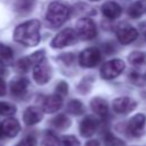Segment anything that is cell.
<instances>
[{"label":"cell","instance_id":"6da1fadb","mask_svg":"<svg viewBox=\"0 0 146 146\" xmlns=\"http://www.w3.org/2000/svg\"><path fill=\"white\" fill-rule=\"evenodd\" d=\"M40 22L31 19L19 24L14 31V40L26 47H34L40 42Z\"/></svg>","mask_w":146,"mask_h":146},{"label":"cell","instance_id":"7a4b0ae2","mask_svg":"<svg viewBox=\"0 0 146 146\" xmlns=\"http://www.w3.org/2000/svg\"><path fill=\"white\" fill-rule=\"evenodd\" d=\"M68 15L70 9L65 3L60 1H52L47 8L46 19L50 26L58 27L68 18Z\"/></svg>","mask_w":146,"mask_h":146},{"label":"cell","instance_id":"3957f363","mask_svg":"<svg viewBox=\"0 0 146 146\" xmlns=\"http://www.w3.org/2000/svg\"><path fill=\"white\" fill-rule=\"evenodd\" d=\"M75 33L82 40H91L97 34V27L94 21L89 17H82L76 22Z\"/></svg>","mask_w":146,"mask_h":146},{"label":"cell","instance_id":"277c9868","mask_svg":"<svg viewBox=\"0 0 146 146\" xmlns=\"http://www.w3.org/2000/svg\"><path fill=\"white\" fill-rule=\"evenodd\" d=\"M102 60V54L100 50L98 48L91 47V48H87L83 51L80 52L79 56V63L82 67H95L97 66Z\"/></svg>","mask_w":146,"mask_h":146},{"label":"cell","instance_id":"5b68a950","mask_svg":"<svg viewBox=\"0 0 146 146\" xmlns=\"http://www.w3.org/2000/svg\"><path fill=\"white\" fill-rule=\"evenodd\" d=\"M124 70V62L121 59H111L104 63L100 67V75L103 79L112 80L120 75Z\"/></svg>","mask_w":146,"mask_h":146},{"label":"cell","instance_id":"8992f818","mask_svg":"<svg viewBox=\"0 0 146 146\" xmlns=\"http://www.w3.org/2000/svg\"><path fill=\"white\" fill-rule=\"evenodd\" d=\"M76 38L78 35L73 29H64L58 34H56V36L51 40V47L56 49H60V48L71 46L75 43Z\"/></svg>","mask_w":146,"mask_h":146},{"label":"cell","instance_id":"52a82bcc","mask_svg":"<svg viewBox=\"0 0 146 146\" xmlns=\"http://www.w3.org/2000/svg\"><path fill=\"white\" fill-rule=\"evenodd\" d=\"M51 78V67L46 59L33 65V79L38 84H46Z\"/></svg>","mask_w":146,"mask_h":146},{"label":"cell","instance_id":"ba28073f","mask_svg":"<svg viewBox=\"0 0 146 146\" xmlns=\"http://www.w3.org/2000/svg\"><path fill=\"white\" fill-rule=\"evenodd\" d=\"M137 107V102L130 97L122 96L117 97L112 103V108L117 114H127L132 112Z\"/></svg>","mask_w":146,"mask_h":146},{"label":"cell","instance_id":"9c48e42d","mask_svg":"<svg viewBox=\"0 0 146 146\" xmlns=\"http://www.w3.org/2000/svg\"><path fill=\"white\" fill-rule=\"evenodd\" d=\"M116 38L122 44H128L138 38V31L133 26L123 23L116 30Z\"/></svg>","mask_w":146,"mask_h":146},{"label":"cell","instance_id":"30bf717a","mask_svg":"<svg viewBox=\"0 0 146 146\" xmlns=\"http://www.w3.org/2000/svg\"><path fill=\"white\" fill-rule=\"evenodd\" d=\"M145 123H146L145 115L141 114V113L136 114L132 117H130V120L128 121V123H127V131L129 132V135H131L133 137H139L144 132Z\"/></svg>","mask_w":146,"mask_h":146},{"label":"cell","instance_id":"8fae6325","mask_svg":"<svg viewBox=\"0 0 146 146\" xmlns=\"http://www.w3.org/2000/svg\"><path fill=\"white\" fill-rule=\"evenodd\" d=\"M99 120L96 116L88 115L80 122V133L83 137H91L98 129Z\"/></svg>","mask_w":146,"mask_h":146},{"label":"cell","instance_id":"7c38bea8","mask_svg":"<svg viewBox=\"0 0 146 146\" xmlns=\"http://www.w3.org/2000/svg\"><path fill=\"white\" fill-rule=\"evenodd\" d=\"M63 105V98L62 96L54 94L47 96L42 102V112L46 113H55L57 112Z\"/></svg>","mask_w":146,"mask_h":146},{"label":"cell","instance_id":"4fadbf2b","mask_svg":"<svg viewBox=\"0 0 146 146\" xmlns=\"http://www.w3.org/2000/svg\"><path fill=\"white\" fill-rule=\"evenodd\" d=\"M43 117V112L36 106L27 107L23 113V121L26 125H34L39 123Z\"/></svg>","mask_w":146,"mask_h":146},{"label":"cell","instance_id":"5bb4252c","mask_svg":"<svg viewBox=\"0 0 146 146\" xmlns=\"http://www.w3.org/2000/svg\"><path fill=\"white\" fill-rule=\"evenodd\" d=\"M27 87H29V80L26 78H23V76H17V78L11 80L9 89H10V92L13 96L22 97L26 94Z\"/></svg>","mask_w":146,"mask_h":146},{"label":"cell","instance_id":"9a60e30c","mask_svg":"<svg viewBox=\"0 0 146 146\" xmlns=\"http://www.w3.org/2000/svg\"><path fill=\"white\" fill-rule=\"evenodd\" d=\"M1 127H2V132L3 136H7L9 138L16 137L21 130V124L19 122L14 119V117H8L3 122H1Z\"/></svg>","mask_w":146,"mask_h":146},{"label":"cell","instance_id":"2e32d148","mask_svg":"<svg viewBox=\"0 0 146 146\" xmlns=\"http://www.w3.org/2000/svg\"><path fill=\"white\" fill-rule=\"evenodd\" d=\"M90 107L92 112L99 117H106L108 114V104L105 99L100 97H95L90 102Z\"/></svg>","mask_w":146,"mask_h":146},{"label":"cell","instance_id":"e0dca14e","mask_svg":"<svg viewBox=\"0 0 146 146\" xmlns=\"http://www.w3.org/2000/svg\"><path fill=\"white\" fill-rule=\"evenodd\" d=\"M102 13L108 19H116L121 15L122 9L119 3L114 1H107L102 6Z\"/></svg>","mask_w":146,"mask_h":146},{"label":"cell","instance_id":"ac0fdd59","mask_svg":"<svg viewBox=\"0 0 146 146\" xmlns=\"http://www.w3.org/2000/svg\"><path fill=\"white\" fill-rule=\"evenodd\" d=\"M14 63V51L10 47L0 43V65L9 66Z\"/></svg>","mask_w":146,"mask_h":146},{"label":"cell","instance_id":"d6986e66","mask_svg":"<svg viewBox=\"0 0 146 146\" xmlns=\"http://www.w3.org/2000/svg\"><path fill=\"white\" fill-rule=\"evenodd\" d=\"M146 11V1L145 0H138L130 5L128 8V15L132 18L140 17Z\"/></svg>","mask_w":146,"mask_h":146},{"label":"cell","instance_id":"ffe728a7","mask_svg":"<svg viewBox=\"0 0 146 146\" xmlns=\"http://www.w3.org/2000/svg\"><path fill=\"white\" fill-rule=\"evenodd\" d=\"M51 124H52V127H55L58 130H65L70 127L71 120L65 114H58L51 120Z\"/></svg>","mask_w":146,"mask_h":146},{"label":"cell","instance_id":"44dd1931","mask_svg":"<svg viewBox=\"0 0 146 146\" xmlns=\"http://www.w3.org/2000/svg\"><path fill=\"white\" fill-rule=\"evenodd\" d=\"M128 62L133 66H143L144 64H146V52L132 51L128 56Z\"/></svg>","mask_w":146,"mask_h":146},{"label":"cell","instance_id":"7402d4cb","mask_svg":"<svg viewBox=\"0 0 146 146\" xmlns=\"http://www.w3.org/2000/svg\"><path fill=\"white\" fill-rule=\"evenodd\" d=\"M67 112L73 114V115H81L84 112V106L83 104L78 100V99H72L70 100V103L67 104Z\"/></svg>","mask_w":146,"mask_h":146},{"label":"cell","instance_id":"603a6c76","mask_svg":"<svg viewBox=\"0 0 146 146\" xmlns=\"http://www.w3.org/2000/svg\"><path fill=\"white\" fill-rule=\"evenodd\" d=\"M32 66V63L30 62L29 57H24V58H21L16 64H15V68L18 73H26L30 67Z\"/></svg>","mask_w":146,"mask_h":146},{"label":"cell","instance_id":"cb8c5ba5","mask_svg":"<svg viewBox=\"0 0 146 146\" xmlns=\"http://www.w3.org/2000/svg\"><path fill=\"white\" fill-rule=\"evenodd\" d=\"M59 146H80V141L75 136L66 135L59 139Z\"/></svg>","mask_w":146,"mask_h":146},{"label":"cell","instance_id":"d4e9b609","mask_svg":"<svg viewBox=\"0 0 146 146\" xmlns=\"http://www.w3.org/2000/svg\"><path fill=\"white\" fill-rule=\"evenodd\" d=\"M41 146H59V139L51 132H47L42 138Z\"/></svg>","mask_w":146,"mask_h":146},{"label":"cell","instance_id":"484cf974","mask_svg":"<svg viewBox=\"0 0 146 146\" xmlns=\"http://www.w3.org/2000/svg\"><path fill=\"white\" fill-rule=\"evenodd\" d=\"M15 112H16L15 105L7 103V102H0V115L10 116V115L15 114Z\"/></svg>","mask_w":146,"mask_h":146},{"label":"cell","instance_id":"4316f807","mask_svg":"<svg viewBox=\"0 0 146 146\" xmlns=\"http://www.w3.org/2000/svg\"><path fill=\"white\" fill-rule=\"evenodd\" d=\"M104 141H105V145L106 146H124L123 141L119 138H116L114 135H112L111 132H107L105 135V138H104Z\"/></svg>","mask_w":146,"mask_h":146},{"label":"cell","instance_id":"83f0119b","mask_svg":"<svg viewBox=\"0 0 146 146\" xmlns=\"http://www.w3.org/2000/svg\"><path fill=\"white\" fill-rule=\"evenodd\" d=\"M16 146H36V139L33 136H26L21 141H18Z\"/></svg>","mask_w":146,"mask_h":146},{"label":"cell","instance_id":"f1b7e54d","mask_svg":"<svg viewBox=\"0 0 146 146\" xmlns=\"http://www.w3.org/2000/svg\"><path fill=\"white\" fill-rule=\"evenodd\" d=\"M67 91H68V87H67V83L66 82L62 81V82H59L57 84V87H56V94L57 95H59V96L63 97V96H65L67 94Z\"/></svg>","mask_w":146,"mask_h":146},{"label":"cell","instance_id":"f546056e","mask_svg":"<svg viewBox=\"0 0 146 146\" xmlns=\"http://www.w3.org/2000/svg\"><path fill=\"white\" fill-rule=\"evenodd\" d=\"M6 82L3 81L2 78H0V97L5 96L6 95Z\"/></svg>","mask_w":146,"mask_h":146},{"label":"cell","instance_id":"4dcf8cb0","mask_svg":"<svg viewBox=\"0 0 146 146\" xmlns=\"http://www.w3.org/2000/svg\"><path fill=\"white\" fill-rule=\"evenodd\" d=\"M84 146H100V144L97 139H91V140H88Z\"/></svg>","mask_w":146,"mask_h":146},{"label":"cell","instance_id":"1f68e13d","mask_svg":"<svg viewBox=\"0 0 146 146\" xmlns=\"http://www.w3.org/2000/svg\"><path fill=\"white\" fill-rule=\"evenodd\" d=\"M3 136V132H2V127H1V122H0V137Z\"/></svg>","mask_w":146,"mask_h":146},{"label":"cell","instance_id":"d6a6232c","mask_svg":"<svg viewBox=\"0 0 146 146\" xmlns=\"http://www.w3.org/2000/svg\"><path fill=\"white\" fill-rule=\"evenodd\" d=\"M144 79L146 80V72H145V74H144Z\"/></svg>","mask_w":146,"mask_h":146},{"label":"cell","instance_id":"836d02e7","mask_svg":"<svg viewBox=\"0 0 146 146\" xmlns=\"http://www.w3.org/2000/svg\"><path fill=\"white\" fill-rule=\"evenodd\" d=\"M145 40H146V31H145Z\"/></svg>","mask_w":146,"mask_h":146},{"label":"cell","instance_id":"e575fe53","mask_svg":"<svg viewBox=\"0 0 146 146\" xmlns=\"http://www.w3.org/2000/svg\"><path fill=\"white\" fill-rule=\"evenodd\" d=\"M91 1H98V0H91Z\"/></svg>","mask_w":146,"mask_h":146}]
</instances>
